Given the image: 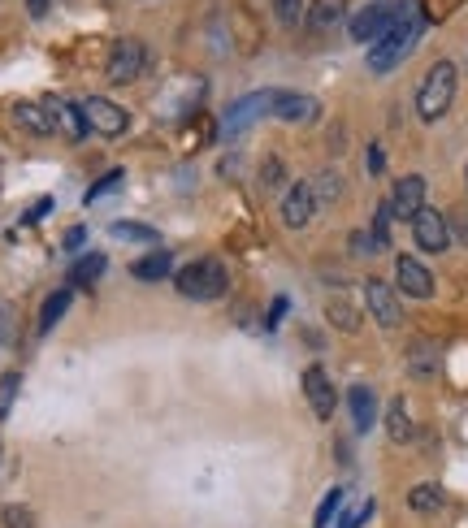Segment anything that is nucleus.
<instances>
[{"mask_svg": "<svg viewBox=\"0 0 468 528\" xmlns=\"http://www.w3.org/2000/svg\"><path fill=\"white\" fill-rule=\"evenodd\" d=\"M421 31H425V18L416 13V5H399L395 22H390V31H386V35L369 48V70H373V74L395 70V65H399V61L416 48V39H421Z\"/></svg>", "mask_w": 468, "mask_h": 528, "instance_id": "1", "label": "nucleus"}, {"mask_svg": "<svg viewBox=\"0 0 468 528\" xmlns=\"http://www.w3.org/2000/svg\"><path fill=\"white\" fill-rule=\"evenodd\" d=\"M455 87H460L455 61H434L429 74L421 78V87H416V117H421V122H438L455 104Z\"/></svg>", "mask_w": 468, "mask_h": 528, "instance_id": "2", "label": "nucleus"}, {"mask_svg": "<svg viewBox=\"0 0 468 528\" xmlns=\"http://www.w3.org/2000/svg\"><path fill=\"white\" fill-rule=\"evenodd\" d=\"M226 286H230V273H226V264L213 260V256H204V260H191L187 269H178V290L187 299H204V303H213L226 295Z\"/></svg>", "mask_w": 468, "mask_h": 528, "instance_id": "3", "label": "nucleus"}, {"mask_svg": "<svg viewBox=\"0 0 468 528\" xmlns=\"http://www.w3.org/2000/svg\"><path fill=\"white\" fill-rule=\"evenodd\" d=\"M143 65H148V48H143V39H117V44L109 48V65H104V74H109V83L130 87L143 74Z\"/></svg>", "mask_w": 468, "mask_h": 528, "instance_id": "4", "label": "nucleus"}, {"mask_svg": "<svg viewBox=\"0 0 468 528\" xmlns=\"http://www.w3.org/2000/svg\"><path fill=\"white\" fill-rule=\"evenodd\" d=\"M395 13H399V5H386V0H369L364 9L351 13V39H356V44H377V39L390 31Z\"/></svg>", "mask_w": 468, "mask_h": 528, "instance_id": "5", "label": "nucleus"}, {"mask_svg": "<svg viewBox=\"0 0 468 528\" xmlns=\"http://www.w3.org/2000/svg\"><path fill=\"white\" fill-rule=\"evenodd\" d=\"M412 239H416V247L421 252H429V256H442L451 247V226H447V217L438 213V208H421V213L412 217Z\"/></svg>", "mask_w": 468, "mask_h": 528, "instance_id": "6", "label": "nucleus"}, {"mask_svg": "<svg viewBox=\"0 0 468 528\" xmlns=\"http://www.w3.org/2000/svg\"><path fill=\"white\" fill-rule=\"evenodd\" d=\"M364 303H369L373 321L382 329H399L403 325V303L395 295V286H386L382 277H369V282H364Z\"/></svg>", "mask_w": 468, "mask_h": 528, "instance_id": "7", "label": "nucleus"}, {"mask_svg": "<svg viewBox=\"0 0 468 528\" xmlns=\"http://www.w3.org/2000/svg\"><path fill=\"white\" fill-rule=\"evenodd\" d=\"M83 117H87V126L96 130V135H104V139H117V135H126V126H130V113L122 109V104L104 100V96H91V100H83Z\"/></svg>", "mask_w": 468, "mask_h": 528, "instance_id": "8", "label": "nucleus"}, {"mask_svg": "<svg viewBox=\"0 0 468 528\" xmlns=\"http://www.w3.org/2000/svg\"><path fill=\"white\" fill-rule=\"evenodd\" d=\"M395 286L408 299H434V273H429L416 256H399L395 260Z\"/></svg>", "mask_w": 468, "mask_h": 528, "instance_id": "9", "label": "nucleus"}, {"mask_svg": "<svg viewBox=\"0 0 468 528\" xmlns=\"http://www.w3.org/2000/svg\"><path fill=\"white\" fill-rule=\"evenodd\" d=\"M317 195H312V182H295L291 191L282 195V221L286 230H304L312 217H317Z\"/></svg>", "mask_w": 468, "mask_h": 528, "instance_id": "10", "label": "nucleus"}, {"mask_svg": "<svg viewBox=\"0 0 468 528\" xmlns=\"http://www.w3.org/2000/svg\"><path fill=\"white\" fill-rule=\"evenodd\" d=\"M304 399H308V407H312V416L317 420H330L334 416V403H338V394H334V386H330V377H325V368H304Z\"/></svg>", "mask_w": 468, "mask_h": 528, "instance_id": "11", "label": "nucleus"}, {"mask_svg": "<svg viewBox=\"0 0 468 528\" xmlns=\"http://www.w3.org/2000/svg\"><path fill=\"white\" fill-rule=\"evenodd\" d=\"M269 113L278 117V122L299 126V122H312V117L321 113V104L312 96H299V91H273V109Z\"/></svg>", "mask_w": 468, "mask_h": 528, "instance_id": "12", "label": "nucleus"}, {"mask_svg": "<svg viewBox=\"0 0 468 528\" xmlns=\"http://www.w3.org/2000/svg\"><path fill=\"white\" fill-rule=\"evenodd\" d=\"M390 208H395V217L412 221V217L425 208V178H421V174L399 178V182H395V195H390Z\"/></svg>", "mask_w": 468, "mask_h": 528, "instance_id": "13", "label": "nucleus"}, {"mask_svg": "<svg viewBox=\"0 0 468 528\" xmlns=\"http://www.w3.org/2000/svg\"><path fill=\"white\" fill-rule=\"evenodd\" d=\"M44 109L52 117V126H61L70 139H83L87 135V117H83V104H70V100H61V96H48L44 100Z\"/></svg>", "mask_w": 468, "mask_h": 528, "instance_id": "14", "label": "nucleus"}, {"mask_svg": "<svg viewBox=\"0 0 468 528\" xmlns=\"http://www.w3.org/2000/svg\"><path fill=\"white\" fill-rule=\"evenodd\" d=\"M347 407H351V420H356V433H369L377 425V394L369 386H351Z\"/></svg>", "mask_w": 468, "mask_h": 528, "instance_id": "15", "label": "nucleus"}, {"mask_svg": "<svg viewBox=\"0 0 468 528\" xmlns=\"http://www.w3.org/2000/svg\"><path fill=\"white\" fill-rule=\"evenodd\" d=\"M13 122H18L22 130H31V135H52V130H57L44 104H26V100L13 104Z\"/></svg>", "mask_w": 468, "mask_h": 528, "instance_id": "16", "label": "nucleus"}, {"mask_svg": "<svg viewBox=\"0 0 468 528\" xmlns=\"http://www.w3.org/2000/svg\"><path fill=\"white\" fill-rule=\"evenodd\" d=\"M256 109H273V91H260V96H247L239 104H230L226 113V130H243L256 117Z\"/></svg>", "mask_w": 468, "mask_h": 528, "instance_id": "17", "label": "nucleus"}, {"mask_svg": "<svg viewBox=\"0 0 468 528\" xmlns=\"http://www.w3.org/2000/svg\"><path fill=\"white\" fill-rule=\"evenodd\" d=\"M347 13V0H312L308 5V26L312 31H330V26L343 22Z\"/></svg>", "mask_w": 468, "mask_h": 528, "instance_id": "18", "label": "nucleus"}, {"mask_svg": "<svg viewBox=\"0 0 468 528\" xmlns=\"http://www.w3.org/2000/svg\"><path fill=\"white\" fill-rule=\"evenodd\" d=\"M70 299H74V286H61V290H52V295L44 299V308H39V334H48V329L70 312Z\"/></svg>", "mask_w": 468, "mask_h": 528, "instance_id": "19", "label": "nucleus"}, {"mask_svg": "<svg viewBox=\"0 0 468 528\" xmlns=\"http://www.w3.org/2000/svg\"><path fill=\"white\" fill-rule=\"evenodd\" d=\"M169 269H174V256H169V252H148L143 260L130 264V277H139V282H161Z\"/></svg>", "mask_w": 468, "mask_h": 528, "instance_id": "20", "label": "nucleus"}, {"mask_svg": "<svg viewBox=\"0 0 468 528\" xmlns=\"http://www.w3.org/2000/svg\"><path fill=\"white\" fill-rule=\"evenodd\" d=\"M104 269H109V260H104L100 252H91V256H83V260H78L74 269H70V286H74V290H87V286H96Z\"/></svg>", "mask_w": 468, "mask_h": 528, "instance_id": "21", "label": "nucleus"}, {"mask_svg": "<svg viewBox=\"0 0 468 528\" xmlns=\"http://www.w3.org/2000/svg\"><path fill=\"white\" fill-rule=\"evenodd\" d=\"M386 433H390V442H399V446L416 438L412 416H408V403H403V399L390 403V412H386Z\"/></svg>", "mask_w": 468, "mask_h": 528, "instance_id": "22", "label": "nucleus"}, {"mask_svg": "<svg viewBox=\"0 0 468 528\" xmlns=\"http://www.w3.org/2000/svg\"><path fill=\"white\" fill-rule=\"evenodd\" d=\"M442 503H447V494L438 485H412V494H408V507L421 511V516H434V511H442Z\"/></svg>", "mask_w": 468, "mask_h": 528, "instance_id": "23", "label": "nucleus"}, {"mask_svg": "<svg viewBox=\"0 0 468 528\" xmlns=\"http://www.w3.org/2000/svg\"><path fill=\"white\" fill-rule=\"evenodd\" d=\"M325 316H330L343 334H356V329H360V312L351 308L347 299H330V303H325Z\"/></svg>", "mask_w": 468, "mask_h": 528, "instance_id": "24", "label": "nucleus"}, {"mask_svg": "<svg viewBox=\"0 0 468 528\" xmlns=\"http://www.w3.org/2000/svg\"><path fill=\"white\" fill-rule=\"evenodd\" d=\"M113 239L122 243H161V234L152 226H139V221H113Z\"/></svg>", "mask_w": 468, "mask_h": 528, "instance_id": "25", "label": "nucleus"}, {"mask_svg": "<svg viewBox=\"0 0 468 528\" xmlns=\"http://www.w3.org/2000/svg\"><path fill=\"white\" fill-rule=\"evenodd\" d=\"M390 221H395V208H390V200L377 204V213H373V243H377V252H386L390 247Z\"/></svg>", "mask_w": 468, "mask_h": 528, "instance_id": "26", "label": "nucleus"}, {"mask_svg": "<svg viewBox=\"0 0 468 528\" xmlns=\"http://www.w3.org/2000/svg\"><path fill=\"white\" fill-rule=\"evenodd\" d=\"M312 195H317V204H334L338 195H343V178H338L334 169H325V174L312 178Z\"/></svg>", "mask_w": 468, "mask_h": 528, "instance_id": "27", "label": "nucleus"}, {"mask_svg": "<svg viewBox=\"0 0 468 528\" xmlns=\"http://www.w3.org/2000/svg\"><path fill=\"white\" fill-rule=\"evenodd\" d=\"M273 18L282 26H299L308 18V9H304V0H273Z\"/></svg>", "mask_w": 468, "mask_h": 528, "instance_id": "28", "label": "nucleus"}, {"mask_svg": "<svg viewBox=\"0 0 468 528\" xmlns=\"http://www.w3.org/2000/svg\"><path fill=\"white\" fill-rule=\"evenodd\" d=\"M408 368L416 377H429L438 368V360H434V347H429V342H416L412 347V360H408Z\"/></svg>", "mask_w": 468, "mask_h": 528, "instance_id": "29", "label": "nucleus"}, {"mask_svg": "<svg viewBox=\"0 0 468 528\" xmlns=\"http://www.w3.org/2000/svg\"><path fill=\"white\" fill-rule=\"evenodd\" d=\"M13 334H18V308L9 299H0V347H9Z\"/></svg>", "mask_w": 468, "mask_h": 528, "instance_id": "30", "label": "nucleus"}, {"mask_svg": "<svg viewBox=\"0 0 468 528\" xmlns=\"http://www.w3.org/2000/svg\"><path fill=\"white\" fill-rule=\"evenodd\" d=\"M18 390H22V377H18V373H5V377H0V420L9 416V407H13V399H18Z\"/></svg>", "mask_w": 468, "mask_h": 528, "instance_id": "31", "label": "nucleus"}, {"mask_svg": "<svg viewBox=\"0 0 468 528\" xmlns=\"http://www.w3.org/2000/svg\"><path fill=\"white\" fill-rule=\"evenodd\" d=\"M282 178H286L282 161H278V156H269V161L260 165V187H265V191H282Z\"/></svg>", "mask_w": 468, "mask_h": 528, "instance_id": "32", "label": "nucleus"}, {"mask_svg": "<svg viewBox=\"0 0 468 528\" xmlns=\"http://www.w3.org/2000/svg\"><path fill=\"white\" fill-rule=\"evenodd\" d=\"M338 507H343V490H330V494L321 498V507H317V528H330Z\"/></svg>", "mask_w": 468, "mask_h": 528, "instance_id": "33", "label": "nucleus"}, {"mask_svg": "<svg viewBox=\"0 0 468 528\" xmlns=\"http://www.w3.org/2000/svg\"><path fill=\"white\" fill-rule=\"evenodd\" d=\"M0 520H5V528H35V516L18 503H9L5 511H0Z\"/></svg>", "mask_w": 468, "mask_h": 528, "instance_id": "34", "label": "nucleus"}, {"mask_svg": "<svg viewBox=\"0 0 468 528\" xmlns=\"http://www.w3.org/2000/svg\"><path fill=\"white\" fill-rule=\"evenodd\" d=\"M126 174H122V169H109V174H104L100 182H96V187H91L87 191V204H96L100 200V195H109V191H117V182H122Z\"/></svg>", "mask_w": 468, "mask_h": 528, "instance_id": "35", "label": "nucleus"}, {"mask_svg": "<svg viewBox=\"0 0 468 528\" xmlns=\"http://www.w3.org/2000/svg\"><path fill=\"white\" fill-rule=\"evenodd\" d=\"M447 226H451V239L468 247V208H455V217H447Z\"/></svg>", "mask_w": 468, "mask_h": 528, "instance_id": "36", "label": "nucleus"}, {"mask_svg": "<svg viewBox=\"0 0 468 528\" xmlns=\"http://www.w3.org/2000/svg\"><path fill=\"white\" fill-rule=\"evenodd\" d=\"M351 252H356V256H377V243H373V234H364V230H356V234H351Z\"/></svg>", "mask_w": 468, "mask_h": 528, "instance_id": "37", "label": "nucleus"}, {"mask_svg": "<svg viewBox=\"0 0 468 528\" xmlns=\"http://www.w3.org/2000/svg\"><path fill=\"white\" fill-rule=\"evenodd\" d=\"M48 208H52V200H39L35 208H31V213H26L22 221H26V226H35V221H44L48 217Z\"/></svg>", "mask_w": 468, "mask_h": 528, "instance_id": "38", "label": "nucleus"}, {"mask_svg": "<svg viewBox=\"0 0 468 528\" xmlns=\"http://www.w3.org/2000/svg\"><path fill=\"white\" fill-rule=\"evenodd\" d=\"M26 9H31V18H48L52 0H26Z\"/></svg>", "mask_w": 468, "mask_h": 528, "instance_id": "39", "label": "nucleus"}, {"mask_svg": "<svg viewBox=\"0 0 468 528\" xmlns=\"http://www.w3.org/2000/svg\"><path fill=\"white\" fill-rule=\"evenodd\" d=\"M382 165H386V156H382V148L373 143V148H369V169H373V174H382Z\"/></svg>", "mask_w": 468, "mask_h": 528, "instance_id": "40", "label": "nucleus"}, {"mask_svg": "<svg viewBox=\"0 0 468 528\" xmlns=\"http://www.w3.org/2000/svg\"><path fill=\"white\" fill-rule=\"evenodd\" d=\"M83 239H87L83 230H70V234H65V247H83Z\"/></svg>", "mask_w": 468, "mask_h": 528, "instance_id": "41", "label": "nucleus"}, {"mask_svg": "<svg viewBox=\"0 0 468 528\" xmlns=\"http://www.w3.org/2000/svg\"><path fill=\"white\" fill-rule=\"evenodd\" d=\"M464 178H468V169H464Z\"/></svg>", "mask_w": 468, "mask_h": 528, "instance_id": "42", "label": "nucleus"}]
</instances>
